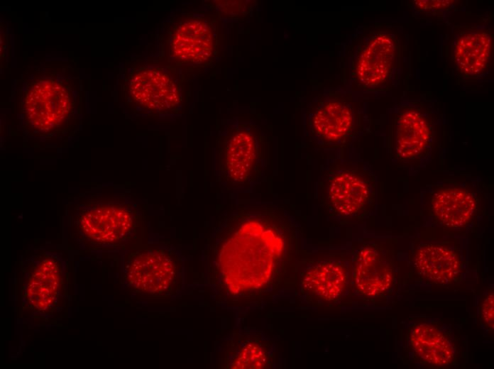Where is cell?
<instances>
[{
  "label": "cell",
  "instance_id": "obj_19",
  "mask_svg": "<svg viewBox=\"0 0 494 369\" xmlns=\"http://www.w3.org/2000/svg\"><path fill=\"white\" fill-rule=\"evenodd\" d=\"M412 353L424 364L433 366L450 365L456 353L451 334L435 321H423L415 325L409 334Z\"/></svg>",
  "mask_w": 494,
  "mask_h": 369
},
{
  "label": "cell",
  "instance_id": "obj_2",
  "mask_svg": "<svg viewBox=\"0 0 494 369\" xmlns=\"http://www.w3.org/2000/svg\"><path fill=\"white\" fill-rule=\"evenodd\" d=\"M315 197L337 221L362 220L376 211L378 175L353 146L327 150L316 182Z\"/></svg>",
  "mask_w": 494,
  "mask_h": 369
},
{
  "label": "cell",
  "instance_id": "obj_13",
  "mask_svg": "<svg viewBox=\"0 0 494 369\" xmlns=\"http://www.w3.org/2000/svg\"><path fill=\"white\" fill-rule=\"evenodd\" d=\"M22 110L28 131L50 136L67 127L73 103L70 92L62 84L53 79H40L28 87Z\"/></svg>",
  "mask_w": 494,
  "mask_h": 369
},
{
  "label": "cell",
  "instance_id": "obj_18",
  "mask_svg": "<svg viewBox=\"0 0 494 369\" xmlns=\"http://www.w3.org/2000/svg\"><path fill=\"white\" fill-rule=\"evenodd\" d=\"M132 100L147 111L165 113L180 104V94L174 78L160 68H144L134 72L128 83Z\"/></svg>",
  "mask_w": 494,
  "mask_h": 369
},
{
  "label": "cell",
  "instance_id": "obj_6",
  "mask_svg": "<svg viewBox=\"0 0 494 369\" xmlns=\"http://www.w3.org/2000/svg\"><path fill=\"white\" fill-rule=\"evenodd\" d=\"M265 140L252 123L231 121L219 132L215 146L214 175L225 192L250 194L265 176Z\"/></svg>",
  "mask_w": 494,
  "mask_h": 369
},
{
  "label": "cell",
  "instance_id": "obj_16",
  "mask_svg": "<svg viewBox=\"0 0 494 369\" xmlns=\"http://www.w3.org/2000/svg\"><path fill=\"white\" fill-rule=\"evenodd\" d=\"M463 240L427 241L412 253V263L419 275L437 284H447L459 276L466 264Z\"/></svg>",
  "mask_w": 494,
  "mask_h": 369
},
{
  "label": "cell",
  "instance_id": "obj_10",
  "mask_svg": "<svg viewBox=\"0 0 494 369\" xmlns=\"http://www.w3.org/2000/svg\"><path fill=\"white\" fill-rule=\"evenodd\" d=\"M351 289V253L327 254L302 263L296 294L302 303L318 307L336 304Z\"/></svg>",
  "mask_w": 494,
  "mask_h": 369
},
{
  "label": "cell",
  "instance_id": "obj_3",
  "mask_svg": "<svg viewBox=\"0 0 494 369\" xmlns=\"http://www.w3.org/2000/svg\"><path fill=\"white\" fill-rule=\"evenodd\" d=\"M444 114L436 99L402 97L388 112L386 145L392 163L408 176L432 159Z\"/></svg>",
  "mask_w": 494,
  "mask_h": 369
},
{
  "label": "cell",
  "instance_id": "obj_4",
  "mask_svg": "<svg viewBox=\"0 0 494 369\" xmlns=\"http://www.w3.org/2000/svg\"><path fill=\"white\" fill-rule=\"evenodd\" d=\"M303 123L307 138L326 151L353 146L370 128L366 104L342 88L314 97L304 109Z\"/></svg>",
  "mask_w": 494,
  "mask_h": 369
},
{
  "label": "cell",
  "instance_id": "obj_9",
  "mask_svg": "<svg viewBox=\"0 0 494 369\" xmlns=\"http://www.w3.org/2000/svg\"><path fill=\"white\" fill-rule=\"evenodd\" d=\"M123 265L126 286L142 296L175 298L185 287V259L174 246L130 251Z\"/></svg>",
  "mask_w": 494,
  "mask_h": 369
},
{
  "label": "cell",
  "instance_id": "obj_1",
  "mask_svg": "<svg viewBox=\"0 0 494 369\" xmlns=\"http://www.w3.org/2000/svg\"><path fill=\"white\" fill-rule=\"evenodd\" d=\"M302 228L270 202L237 204L216 221L202 251L198 286L216 305L236 315L261 310L297 292Z\"/></svg>",
  "mask_w": 494,
  "mask_h": 369
},
{
  "label": "cell",
  "instance_id": "obj_8",
  "mask_svg": "<svg viewBox=\"0 0 494 369\" xmlns=\"http://www.w3.org/2000/svg\"><path fill=\"white\" fill-rule=\"evenodd\" d=\"M445 175L421 188V212L429 225L461 229L473 220L490 194L479 177L467 173Z\"/></svg>",
  "mask_w": 494,
  "mask_h": 369
},
{
  "label": "cell",
  "instance_id": "obj_20",
  "mask_svg": "<svg viewBox=\"0 0 494 369\" xmlns=\"http://www.w3.org/2000/svg\"><path fill=\"white\" fill-rule=\"evenodd\" d=\"M455 1H413L414 13L417 15L446 16L455 9Z\"/></svg>",
  "mask_w": 494,
  "mask_h": 369
},
{
  "label": "cell",
  "instance_id": "obj_21",
  "mask_svg": "<svg viewBox=\"0 0 494 369\" xmlns=\"http://www.w3.org/2000/svg\"><path fill=\"white\" fill-rule=\"evenodd\" d=\"M494 295L490 292L480 306V316L483 325L493 331L494 321Z\"/></svg>",
  "mask_w": 494,
  "mask_h": 369
},
{
  "label": "cell",
  "instance_id": "obj_11",
  "mask_svg": "<svg viewBox=\"0 0 494 369\" xmlns=\"http://www.w3.org/2000/svg\"><path fill=\"white\" fill-rule=\"evenodd\" d=\"M64 264L60 255L41 251L21 265V294L26 309L51 315L65 296Z\"/></svg>",
  "mask_w": 494,
  "mask_h": 369
},
{
  "label": "cell",
  "instance_id": "obj_15",
  "mask_svg": "<svg viewBox=\"0 0 494 369\" xmlns=\"http://www.w3.org/2000/svg\"><path fill=\"white\" fill-rule=\"evenodd\" d=\"M451 60L458 74L467 79L485 77L493 65V33L488 24L460 27L451 43Z\"/></svg>",
  "mask_w": 494,
  "mask_h": 369
},
{
  "label": "cell",
  "instance_id": "obj_17",
  "mask_svg": "<svg viewBox=\"0 0 494 369\" xmlns=\"http://www.w3.org/2000/svg\"><path fill=\"white\" fill-rule=\"evenodd\" d=\"M216 44V31L209 20L185 16L173 26L169 53L180 62L202 64L212 58Z\"/></svg>",
  "mask_w": 494,
  "mask_h": 369
},
{
  "label": "cell",
  "instance_id": "obj_14",
  "mask_svg": "<svg viewBox=\"0 0 494 369\" xmlns=\"http://www.w3.org/2000/svg\"><path fill=\"white\" fill-rule=\"evenodd\" d=\"M396 271L393 252L376 241H363L351 253L352 290L360 297L376 298L388 293Z\"/></svg>",
  "mask_w": 494,
  "mask_h": 369
},
{
  "label": "cell",
  "instance_id": "obj_12",
  "mask_svg": "<svg viewBox=\"0 0 494 369\" xmlns=\"http://www.w3.org/2000/svg\"><path fill=\"white\" fill-rule=\"evenodd\" d=\"M275 342L265 332L238 324L216 343L212 365L221 369H273L280 366Z\"/></svg>",
  "mask_w": 494,
  "mask_h": 369
},
{
  "label": "cell",
  "instance_id": "obj_5",
  "mask_svg": "<svg viewBox=\"0 0 494 369\" xmlns=\"http://www.w3.org/2000/svg\"><path fill=\"white\" fill-rule=\"evenodd\" d=\"M348 50L351 91L383 92L398 86L401 43L392 27L378 24L360 28Z\"/></svg>",
  "mask_w": 494,
  "mask_h": 369
},
{
  "label": "cell",
  "instance_id": "obj_7",
  "mask_svg": "<svg viewBox=\"0 0 494 369\" xmlns=\"http://www.w3.org/2000/svg\"><path fill=\"white\" fill-rule=\"evenodd\" d=\"M141 221V212L129 197H91L73 209L71 231L88 249L121 248L137 236Z\"/></svg>",
  "mask_w": 494,
  "mask_h": 369
}]
</instances>
